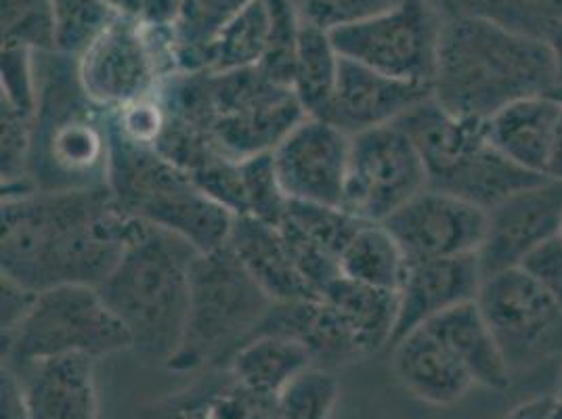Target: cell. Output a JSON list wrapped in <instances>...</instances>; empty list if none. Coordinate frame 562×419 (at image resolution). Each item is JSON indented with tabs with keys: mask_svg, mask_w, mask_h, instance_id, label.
<instances>
[{
	"mask_svg": "<svg viewBox=\"0 0 562 419\" xmlns=\"http://www.w3.org/2000/svg\"><path fill=\"white\" fill-rule=\"evenodd\" d=\"M0 275L34 292L99 287L147 227L108 185L2 197Z\"/></svg>",
	"mask_w": 562,
	"mask_h": 419,
	"instance_id": "obj_1",
	"label": "cell"
},
{
	"mask_svg": "<svg viewBox=\"0 0 562 419\" xmlns=\"http://www.w3.org/2000/svg\"><path fill=\"white\" fill-rule=\"evenodd\" d=\"M559 84L546 41L470 15H447L432 73V99L453 116L490 120L520 99Z\"/></svg>",
	"mask_w": 562,
	"mask_h": 419,
	"instance_id": "obj_2",
	"label": "cell"
},
{
	"mask_svg": "<svg viewBox=\"0 0 562 419\" xmlns=\"http://www.w3.org/2000/svg\"><path fill=\"white\" fill-rule=\"evenodd\" d=\"M160 94L172 116L186 120L232 160L271 154L306 114L288 87L257 68L239 71H179Z\"/></svg>",
	"mask_w": 562,
	"mask_h": 419,
	"instance_id": "obj_3",
	"label": "cell"
},
{
	"mask_svg": "<svg viewBox=\"0 0 562 419\" xmlns=\"http://www.w3.org/2000/svg\"><path fill=\"white\" fill-rule=\"evenodd\" d=\"M36 112L30 181L36 191L94 189L108 183L110 112L97 107L78 80V59L34 53Z\"/></svg>",
	"mask_w": 562,
	"mask_h": 419,
	"instance_id": "obj_4",
	"label": "cell"
},
{
	"mask_svg": "<svg viewBox=\"0 0 562 419\" xmlns=\"http://www.w3.org/2000/svg\"><path fill=\"white\" fill-rule=\"evenodd\" d=\"M198 254L186 239L147 225L97 287L143 359L166 365L179 349Z\"/></svg>",
	"mask_w": 562,
	"mask_h": 419,
	"instance_id": "obj_5",
	"label": "cell"
},
{
	"mask_svg": "<svg viewBox=\"0 0 562 419\" xmlns=\"http://www.w3.org/2000/svg\"><path fill=\"white\" fill-rule=\"evenodd\" d=\"M105 185L124 212L186 239L198 252H212L229 239L234 214L154 147L124 137L112 117Z\"/></svg>",
	"mask_w": 562,
	"mask_h": 419,
	"instance_id": "obj_6",
	"label": "cell"
},
{
	"mask_svg": "<svg viewBox=\"0 0 562 419\" xmlns=\"http://www.w3.org/2000/svg\"><path fill=\"white\" fill-rule=\"evenodd\" d=\"M273 301L258 287L225 244L200 252L191 264L188 319L170 372L225 367L237 350L257 336Z\"/></svg>",
	"mask_w": 562,
	"mask_h": 419,
	"instance_id": "obj_7",
	"label": "cell"
},
{
	"mask_svg": "<svg viewBox=\"0 0 562 419\" xmlns=\"http://www.w3.org/2000/svg\"><path fill=\"white\" fill-rule=\"evenodd\" d=\"M133 350L128 331L93 285H57L38 292L24 321L2 336V365L82 354L94 361Z\"/></svg>",
	"mask_w": 562,
	"mask_h": 419,
	"instance_id": "obj_8",
	"label": "cell"
},
{
	"mask_svg": "<svg viewBox=\"0 0 562 419\" xmlns=\"http://www.w3.org/2000/svg\"><path fill=\"white\" fill-rule=\"evenodd\" d=\"M175 73H179L175 32L143 24L126 13H120L78 57L80 87L105 112H117L158 93Z\"/></svg>",
	"mask_w": 562,
	"mask_h": 419,
	"instance_id": "obj_9",
	"label": "cell"
},
{
	"mask_svg": "<svg viewBox=\"0 0 562 419\" xmlns=\"http://www.w3.org/2000/svg\"><path fill=\"white\" fill-rule=\"evenodd\" d=\"M447 15L443 0H398L370 20L331 30L329 38L345 59L398 80L430 84Z\"/></svg>",
	"mask_w": 562,
	"mask_h": 419,
	"instance_id": "obj_10",
	"label": "cell"
},
{
	"mask_svg": "<svg viewBox=\"0 0 562 419\" xmlns=\"http://www.w3.org/2000/svg\"><path fill=\"white\" fill-rule=\"evenodd\" d=\"M476 304L513 377L562 356V308L520 267L485 278Z\"/></svg>",
	"mask_w": 562,
	"mask_h": 419,
	"instance_id": "obj_11",
	"label": "cell"
},
{
	"mask_svg": "<svg viewBox=\"0 0 562 419\" xmlns=\"http://www.w3.org/2000/svg\"><path fill=\"white\" fill-rule=\"evenodd\" d=\"M428 186L420 154L397 124L351 137L345 206L368 223H384Z\"/></svg>",
	"mask_w": 562,
	"mask_h": 419,
	"instance_id": "obj_12",
	"label": "cell"
},
{
	"mask_svg": "<svg viewBox=\"0 0 562 419\" xmlns=\"http://www.w3.org/2000/svg\"><path fill=\"white\" fill-rule=\"evenodd\" d=\"M407 262L479 254L487 234V210L426 186L382 223Z\"/></svg>",
	"mask_w": 562,
	"mask_h": 419,
	"instance_id": "obj_13",
	"label": "cell"
},
{
	"mask_svg": "<svg viewBox=\"0 0 562 419\" xmlns=\"http://www.w3.org/2000/svg\"><path fill=\"white\" fill-rule=\"evenodd\" d=\"M351 137L328 120L306 116L273 149L281 189L292 202L345 206Z\"/></svg>",
	"mask_w": 562,
	"mask_h": 419,
	"instance_id": "obj_14",
	"label": "cell"
},
{
	"mask_svg": "<svg viewBox=\"0 0 562 419\" xmlns=\"http://www.w3.org/2000/svg\"><path fill=\"white\" fill-rule=\"evenodd\" d=\"M562 234V181L548 179L522 189L487 212V234L479 250L483 280L516 269L541 244Z\"/></svg>",
	"mask_w": 562,
	"mask_h": 419,
	"instance_id": "obj_15",
	"label": "cell"
},
{
	"mask_svg": "<svg viewBox=\"0 0 562 419\" xmlns=\"http://www.w3.org/2000/svg\"><path fill=\"white\" fill-rule=\"evenodd\" d=\"M428 99H432L430 84L398 80L340 57L336 93L324 120L355 137L378 126L395 124Z\"/></svg>",
	"mask_w": 562,
	"mask_h": 419,
	"instance_id": "obj_16",
	"label": "cell"
},
{
	"mask_svg": "<svg viewBox=\"0 0 562 419\" xmlns=\"http://www.w3.org/2000/svg\"><path fill=\"white\" fill-rule=\"evenodd\" d=\"M483 271L476 254L407 262L397 290L398 319L393 344L460 304L476 301Z\"/></svg>",
	"mask_w": 562,
	"mask_h": 419,
	"instance_id": "obj_17",
	"label": "cell"
},
{
	"mask_svg": "<svg viewBox=\"0 0 562 419\" xmlns=\"http://www.w3.org/2000/svg\"><path fill=\"white\" fill-rule=\"evenodd\" d=\"M94 359L82 354L32 361L11 372L24 390L30 419H97Z\"/></svg>",
	"mask_w": 562,
	"mask_h": 419,
	"instance_id": "obj_18",
	"label": "cell"
},
{
	"mask_svg": "<svg viewBox=\"0 0 562 419\" xmlns=\"http://www.w3.org/2000/svg\"><path fill=\"white\" fill-rule=\"evenodd\" d=\"M200 373L188 386L143 407L139 419H280L278 398L252 393L227 367Z\"/></svg>",
	"mask_w": 562,
	"mask_h": 419,
	"instance_id": "obj_19",
	"label": "cell"
},
{
	"mask_svg": "<svg viewBox=\"0 0 562 419\" xmlns=\"http://www.w3.org/2000/svg\"><path fill=\"white\" fill-rule=\"evenodd\" d=\"M393 372L407 393L435 407L456 405L474 386L464 363L428 327L393 344Z\"/></svg>",
	"mask_w": 562,
	"mask_h": 419,
	"instance_id": "obj_20",
	"label": "cell"
},
{
	"mask_svg": "<svg viewBox=\"0 0 562 419\" xmlns=\"http://www.w3.org/2000/svg\"><path fill=\"white\" fill-rule=\"evenodd\" d=\"M227 246L273 303L319 298L306 287L305 280L296 271L280 227L262 223L255 216H235Z\"/></svg>",
	"mask_w": 562,
	"mask_h": 419,
	"instance_id": "obj_21",
	"label": "cell"
},
{
	"mask_svg": "<svg viewBox=\"0 0 562 419\" xmlns=\"http://www.w3.org/2000/svg\"><path fill=\"white\" fill-rule=\"evenodd\" d=\"M561 103L548 94L520 99L487 120L493 145L513 162L548 177Z\"/></svg>",
	"mask_w": 562,
	"mask_h": 419,
	"instance_id": "obj_22",
	"label": "cell"
},
{
	"mask_svg": "<svg viewBox=\"0 0 562 419\" xmlns=\"http://www.w3.org/2000/svg\"><path fill=\"white\" fill-rule=\"evenodd\" d=\"M422 327H428L437 338L446 342L451 352L464 363L474 384L495 393L510 388L513 373L476 301L446 310Z\"/></svg>",
	"mask_w": 562,
	"mask_h": 419,
	"instance_id": "obj_23",
	"label": "cell"
},
{
	"mask_svg": "<svg viewBox=\"0 0 562 419\" xmlns=\"http://www.w3.org/2000/svg\"><path fill=\"white\" fill-rule=\"evenodd\" d=\"M351 333L361 361L393 347L398 319V294L340 275L322 294Z\"/></svg>",
	"mask_w": 562,
	"mask_h": 419,
	"instance_id": "obj_24",
	"label": "cell"
},
{
	"mask_svg": "<svg viewBox=\"0 0 562 419\" xmlns=\"http://www.w3.org/2000/svg\"><path fill=\"white\" fill-rule=\"evenodd\" d=\"M548 179L550 177L531 172L506 158L490 139L460 163L441 185L432 189L458 195L490 212L518 191L539 185Z\"/></svg>",
	"mask_w": 562,
	"mask_h": 419,
	"instance_id": "obj_25",
	"label": "cell"
},
{
	"mask_svg": "<svg viewBox=\"0 0 562 419\" xmlns=\"http://www.w3.org/2000/svg\"><path fill=\"white\" fill-rule=\"evenodd\" d=\"M225 367L252 393L278 398L292 380L315 365L301 342L276 333H258L235 352Z\"/></svg>",
	"mask_w": 562,
	"mask_h": 419,
	"instance_id": "obj_26",
	"label": "cell"
},
{
	"mask_svg": "<svg viewBox=\"0 0 562 419\" xmlns=\"http://www.w3.org/2000/svg\"><path fill=\"white\" fill-rule=\"evenodd\" d=\"M338 71L340 53L334 47L329 32L303 22L292 91L301 101L306 116L326 117L331 97L336 93Z\"/></svg>",
	"mask_w": 562,
	"mask_h": 419,
	"instance_id": "obj_27",
	"label": "cell"
},
{
	"mask_svg": "<svg viewBox=\"0 0 562 419\" xmlns=\"http://www.w3.org/2000/svg\"><path fill=\"white\" fill-rule=\"evenodd\" d=\"M345 278L397 292L407 271V257L382 223H363L340 257Z\"/></svg>",
	"mask_w": 562,
	"mask_h": 419,
	"instance_id": "obj_28",
	"label": "cell"
},
{
	"mask_svg": "<svg viewBox=\"0 0 562 419\" xmlns=\"http://www.w3.org/2000/svg\"><path fill=\"white\" fill-rule=\"evenodd\" d=\"M269 41V9L265 0H252L234 20L218 30L206 50L204 70L239 71L258 68Z\"/></svg>",
	"mask_w": 562,
	"mask_h": 419,
	"instance_id": "obj_29",
	"label": "cell"
},
{
	"mask_svg": "<svg viewBox=\"0 0 562 419\" xmlns=\"http://www.w3.org/2000/svg\"><path fill=\"white\" fill-rule=\"evenodd\" d=\"M252 0H181L175 25V57L179 71H202L206 50L218 30Z\"/></svg>",
	"mask_w": 562,
	"mask_h": 419,
	"instance_id": "obj_30",
	"label": "cell"
},
{
	"mask_svg": "<svg viewBox=\"0 0 562 419\" xmlns=\"http://www.w3.org/2000/svg\"><path fill=\"white\" fill-rule=\"evenodd\" d=\"M449 15H470L546 41L562 22V0H443Z\"/></svg>",
	"mask_w": 562,
	"mask_h": 419,
	"instance_id": "obj_31",
	"label": "cell"
},
{
	"mask_svg": "<svg viewBox=\"0 0 562 419\" xmlns=\"http://www.w3.org/2000/svg\"><path fill=\"white\" fill-rule=\"evenodd\" d=\"M117 15L120 11L105 0H53L55 50L82 57Z\"/></svg>",
	"mask_w": 562,
	"mask_h": 419,
	"instance_id": "obj_32",
	"label": "cell"
},
{
	"mask_svg": "<svg viewBox=\"0 0 562 419\" xmlns=\"http://www.w3.org/2000/svg\"><path fill=\"white\" fill-rule=\"evenodd\" d=\"M269 9V41L257 70L271 82L292 89L303 15L294 0H265Z\"/></svg>",
	"mask_w": 562,
	"mask_h": 419,
	"instance_id": "obj_33",
	"label": "cell"
},
{
	"mask_svg": "<svg viewBox=\"0 0 562 419\" xmlns=\"http://www.w3.org/2000/svg\"><path fill=\"white\" fill-rule=\"evenodd\" d=\"M283 220L292 223L296 229L315 239L334 257H338V260L351 244L352 237L361 229V225L366 223L342 206L292 202V200L288 204Z\"/></svg>",
	"mask_w": 562,
	"mask_h": 419,
	"instance_id": "obj_34",
	"label": "cell"
},
{
	"mask_svg": "<svg viewBox=\"0 0 562 419\" xmlns=\"http://www.w3.org/2000/svg\"><path fill=\"white\" fill-rule=\"evenodd\" d=\"M340 398L336 372L308 367L278 396L280 419H331Z\"/></svg>",
	"mask_w": 562,
	"mask_h": 419,
	"instance_id": "obj_35",
	"label": "cell"
},
{
	"mask_svg": "<svg viewBox=\"0 0 562 419\" xmlns=\"http://www.w3.org/2000/svg\"><path fill=\"white\" fill-rule=\"evenodd\" d=\"M2 47L55 50L53 0H2Z\"/></svg>",
	"mask_w": 562,
	"mask_h": 419,
	"instance_id": "obj_36",
	"label": "cell"
},
{
	"mask_svg": "<svg viewBox=\"0 0 562 419\" xmlns=\"http://www.w3.org/2000/svg\"><path fill=\"white\" fill-rule=\"evenodd\" d=\"M239 170L246 197V214L241 216H255L262 223L280 227L290 200L281 189L273 163V151L241 160Z\"/></svg>",
	"mask_w": 562,
	"mask_h": 419,
	"instance_id": "obj_37",
	"label": "cell"
},
{
	"mask_svg": "<svg viewBox=\"0 0 562 419\" xmlns=\"http://www.w3.org/2000/svg\"><path fill=\"white\" fill-rule=\"evenodd\" d=\"M280 231L296 271L305 280L306 287L315 296H322L329 285L342 275L340 260L288 220H281Z\"/></svg>",
	"mask_w": 562,
	"mask_h": 419,
	"instance_id": "obj_38",
	"label": "cell"
},
{
	"mask_svg": "<svg viewBox=\"0 0 562 419\" xmlns=\"http://www.w3.org/2000/svg\"><path fill=\"white\" fill-rule=\"evenodd\" d=\"M0 101L9 103L25 116L34 117L36 112V70H34V50L22 47H2L0 61Z\"/></svg>",
	"mask_w": 562,
	"mask_h": 419,
	"instance_id": "obj_39",
	"label": "cell"
},
{
	"mask_svg": "<svg viewBox=\"0 0 562 419\" xmlns=\"http://www.w3.org/2000/svg\"><path fill=\"white\" fill-rule=\"evenodd\" d=\"M397 2L398 0H303L299 9L303 22L331 32L370 20Z\"/></svg>",
	"mask_w": 562,
	"mask_h": 419,
	"instance_id": "obj_40",
	"label": "cell"
},
{
	"mask_svg": "<svg viewBox=\"0 0 562 419\" xmlns=\"http://www.w3.org/2000/svg\"><path fill=\"white\" fill-rule=\"evenodd\" d=\"M110 117L114 122L117 131L140 145L154 147L160 135L165 133L166 122H168V110H166L165 99L160 91L151 97L139 99L117 112H110Z\"/></svg>",
	"mask_w": 562,
	"mask_h": 419,
	"instance_id": "obj_41",
	"label": "cell"
},
{
	"mask_svg": "<svg viewBox=\"0 0 562 419\" xmlns=\"http://www.w3.org/2000/svg\"><path fill=\"white\" fill-rule=\"evenodd\" d=\"M520 269L538 281L562 308V234L541 244L522 260Z\"/></svg>",
	"mask_w": 562,
	"mask_h": 419,
	"instance_id": "obj_42",
	"label": "cell"
},
{
	"mask_svg": "<svg viewBox=\"0 0 562 419\" xmlns=\"http://www.w3.org/2000/svg\"><path fill=\"white\" fill-rule=\"evenodd\" d=\"M0 278H2L0 281V290H2V321H0V326H2V336H4L24 321L38 292L25 287L11 278H4V275H0Z\"/></svg>",
	"mask_w": 562,
	"mask_h": 419,
	"instance_id": "obj_43",
	"label": "cell"
},
{
	"mask_svg": "<svg viewBox=\"0 0 562 419\" xmlns=\"http://www.w3.org/2000/svg\"><path fill=\"white\" fill-rule=\"evenodd\" d=\"M0 419H30L22 384L18 375L4 365L0 370Z\"/></svg>",
	"mask_w": 562,
	"mask_h": 419,
	"instance_id": "obj_44",
	"label": "cell"
},
{
	"mask_svg": "<svg viewBox=\"0 0 562 419\" xmlns=\"http://www.w3.org/2000/svg\"><path fill=\"white\" fill-rule=\"evenodd\" d=\"M502 419H562V400L557 395L536 396L513 407Z\"/></svg>",
	"mask_w": 562,
	"mask_h": 419,
	"instance_id": "obj_45",
	"label": "cell"
},
{
	"mask_svg": "<svg viewBox=\"0 0 562 419\" xmlns=\"http://www.w3.org/2000/svg\"><path fill=\"white\" fill-rule=\"evenodd\" d=\"M548 177L562 181V103L559 122H557V133H554V145L550 154V163H548Z\"/></svg>",
	"mask_w": 562,
	"mask_h": 419,
	"instance_id": "obj_46",
	"label": "cell"
},
{
	"mask_svg": "<svg viewBox=\"0 0 562 419\" xmlns=\"http://www.w3.org/2000/svg\"><path fill=\"white\" fill-rule=\"evenodd\" d=\"M548 47L552 50V57H554V66H557V78H559V84L562 87V22L552 27V32L548 34L546 38Z\"/></svg>",
	"mask_w": 562,
	"mask_h": 419,
	"instance_id": "obj_47",
	"label": "cell"
},
{
	"mask_svg": "<svg viewBox=\"0 0 562 419\" xmlns=\"http://www.w3.org/2000/svg\"><path fill=\"white\" fill-rule=\"evenodd\" d=\"M110 2L116 11L120 13H126V15H135L137 13V7H139L140 0H105Z\"/></svg>",
	"mask_w": 562,
	"mask_h": 419,
	"instance_id": "obj_48",
	"label": "cell"
},
{
	"mask_svg": "<svg viewBox=\"0 0 562 419\" xmlns=\"http://www.w3.org/2000/svg\"><path fill=\"white\" fill-rule=\"evenodd\" d=\"M548 97H552L554 101H559V103H562V87H554V91L548 94Z\"/></svg>",
	"mask_w": 562,
	"mask_h": 419,
	"instance_id": "obj_49",
	"label": "cell"
},
{
	"mask_svg": "<svg viewBox=\"0 0 562 419\" xmlns=\"http://www.w3.org/2000/svg\"><path fill=\"white\" fill-rule=\"evenodd\" d=\"M557 396H559V398H561V400H562V377H561V384H559V393H557Z\"/></svg>",
	"mask_w": 562,
	"mask_h": 419,
	"instance_id": "obj_50",
	"label": "cell"
}]
</instances>
